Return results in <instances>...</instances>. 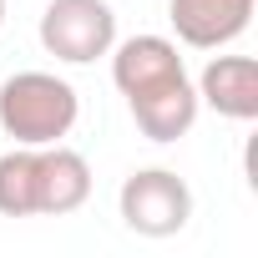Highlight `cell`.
<instances>
[{"label": "cell", "mask_w": 258, "mask_h": 258, "mask_svg": "<svg viewBox=\"0 0 258 258\" xmlns=\"http://www.w3.org/2000/svg\"><path fill=\"white\" fill-rule=\"evenodd\" d=\"M0 218H36V147L0 157Z\"/></svg>", "instance_id": "9"}, {"label": "cell", "mask_w": 258, "mask_h": 258, "mask_svg": "<svg viewBox=\"0 0 258 258\" xmlns=\"http://www.w3.org/2000/svg\"><path fill=\"white\" fill-rule=\"evenodd\" d=\"M41 46L66 66H86L116 46V11L106 0H51L41 11Z\"/></svg>", "instance_id": "3"}, {"label": "cell", "mask_w": 258, "mask_h": 258, "mask_svg": "<svg viewBox=\"0 0 258 258\" xmlns=\"http://www.w3.org/2000/svg\"><path fill=\"white\" fill-rule=\"evenodd\" d=\"M106 56H111V81L126 101L152 96L172 81H187V66H182V56L167 36H132V41L111 46Z\"/></svg>", "instance_id": "4"}, {"label": "cell", "mask_w": 258, "mask_h": 258, "mask_svg": "<svg viewBox=\"0 0 258 258\" xmlns=\"http://www.w3.org/2000/svg\"><path fill=\"white\" fill-rule=\"evenodd\" d=\"M198 101H208L228 121L258 116V66L253 56H213L198 76Z\"/></svg>", "instance_id": "7"}, {"label": "cell", "mask_w": 258, "mask_h": 258, "mask_svg": "<svg viewBox=\"0 0 258 258\" xmlns=\"http://www.w3.org/2000/svg\"><path fill=\"white\" fill-rule=\"evenodd\" d=\"M116 208H121V223L132 233H142V238H172L192 218V187L177 172H167V167H142V172H132L121 182Z\"/></svg>", "instance_id": "2"}, {"label": "cell", "mask_w": 258, "mask_h": 258, "mask_svg": "<svg viewBox=\"0 0 258 258\" xmlns=\"http://www.w3.org/2000/svg\"><path fill=\"white\" fill-rule=\"evenodd\" d=\"M126 106H132V121H137V132H142L147 142H177V137L192 132L203 101H198V86H192V76H187V81H172V86H162V91H152V96L126 101Z\"/></svg>", "instance_id": "8"}, {"label": "cell", "mask_w": 258, "mask_h": 258, "mask_svg": "<svg viewBox=\"0 0 258 258\" xmlns=\"http://www.w3.org/2000/svg\"><path fill=\"white\" fill-rule=\"evenodd\" d=\"M81 116V96L56 71H16L0 86V132L16 147H51Z\"/></svg>", "instance_id": "1"}, {"label": "cell", "mask_w": 258, "mask_h": 258, "mask_svg": "<svg viewBox=\"0 0 258 258\" xmlns=\"http://www.w3.org/2000/svg\"><path fill=\"white\" fill-rule=\"evenodd\" d=\"M167 21L182 46L192 51H218L238 41L253 21V0H167Z\"/></svg>", "instance_id": "5"}, {"label": "cell", "mask_w": 258, "mask_h": 258, "mask_svg": "<svg viewBox=\"0 0 258 258\" xmlns=\"http://www.w3.org/2000/svg\"><path fill=\"white\" fill-rule=\"evenodd\" d=\"M91 198V167L76 147H36V218H66Z\"/></svg>", "instance_id": "6"}, {"label": "cell", "mask_w": 258, "mask_h": 258, "mask_svg": "<svg viewBox=\"0 0 258 258\" xmlns=\"http://www.w3.org/2000/svg\"><path fill=\"white\" fill-rule=\"evenodd\" d=\"M0 26H6V0H0Z\"/></svg>", "instance_id": "10"}]
</instances>
